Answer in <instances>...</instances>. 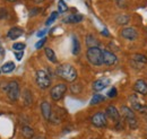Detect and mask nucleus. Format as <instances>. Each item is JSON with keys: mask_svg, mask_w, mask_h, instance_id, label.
I'll list each match as a JSON object with an SVG mask.
<instances>
[{"mask_svg": "<svg viewBox=\"0 0 147 139\" xmlns=\"http://www.w3.org/2000/svg\"><path fill=\"white\" fill-rule=\"evenodd\" d=\"M41 112H42L43 118L49 121L50 120V117L52 114V109H51V105H50L49 102H47V101L42 102V104H41Z\"/></svg>", "mask_w": 147, "mask_h": 139, "instance_id": "nucleus-13", "label": "nucleus"}, {"mask_svg": "<svg viewBox=\"0 0 147 139\" xmlns=\"http://www.w3.org/2000/svg\"><path fill=\"white\" fill-rule=\"evenodd\" d=\"M110 83L111 82L109 78H100L93 83V90L94 92H101L109 86Z\"/></svg>", "mask_w": 147, "mask_h": 139, "instance_id": "nucleus-9", "label": "nucleus"}, {"mask_svg": "<svg viewBox=\"0 0 147 139\" xmlns=\"http://www.w3.org/2000/svg\"><path fill=\"white\" fill-rule=\"evenodd\" d=\"M35 82L41 89H47L51 85V78L45 70H37L35 75Z\"/></svg>", "mask_w": 147, "mask_h": 139, "instance_id": "nucleus-4", "label": "nucleus"}, {"mask_svg": "<svg viewBox=\"0 0 147 139\" xmlns=\"http://www.w3.org/2000/svg\"><path fill=\"white\" fill-rule=\"evenodd\" d=\"M15 69V63L13 62V61H8V62H6V63H3V66L1 67V72H3V74H9V72H11L13 70Z\"/></svg>", "mask_w": 147, "mask_h": 139, "instance_id": "nucleus-18", "label": "nucleus"}, {"mask_svg": "<svg viewBox=\"0 0 147 139\" xmlns=\"http://www.w3.org/2000/svg\"><path fill=\"white\" fill-rule=\"evenodd\" d=\"M0 71H1V70H0Z\"/></svg>", "mask_w": 147, "mask_h": 139, "instance_id": "nucleus-41", "label": "nucleus"}, {"mask_svg": "<svg viewBox=\"0 0 147 139\" xmlns=\"http://www.w3.org/2000/svg\"><path fill=\"white\" fill-rule=\"evenodd\" d=\"M146 139H147V138H146Z\"/></svg>", "mask_w": 147, "mask_h": 139, "instance_id": "nucleus-42", "label": "nucleus"}, {"mask_svg": "<svg viewBox=\"0 0 147 139\" xmlns=\"http://www.w3.org/2000/svg\"><path fill=\"white\" fill-rule=\"evenodd\" d=\"M129 20H130V18L127 15H120V16L117 17V23L119 25H126L129 23Z\"/></svg>", "mask_w": 147, "mask_h": 139, "instance_id": "nucleus-25", "label": "nucleus"}, {"mask_svg": "<svg viewBox=\"0 0 147 139\" xmlns=\"http://www.w3.org/2000/svg\"><path fill=\"white\" fill-rule=\"evenodd\" d=\"M0 54H5V51H3V48H2V45H1V43H0Z\"/></svg>", "mask_w": 147, "mask_h": 139, "instance_id": "nucleus-36", "label": "nucleus"}, {"mask_svg": "<svg viewBox=\"0 0 147 139\" xmlns=\"http://www.w3.org/2000/svg\"><path fill=\"white\" fill-rule=\"evenodd\" d=\"M23 97H24V103H25V105H30L32 103V94H31V92L28 89H26L24 92Z\"/></svg>", "mask_w": 147, "mask_h": 139, "instance_id": "nucleus-24", "label": "nucleus"}, {"mask_svg": "<svg viewBox=\"0 0 147 139\" xmlns=\"http://www.w3.org/2000/svg\"><path fill=\"white\" fill-rule=\"evenodd\" d=\"M120 35L128 41H135L138 37V32L134 27H123L120 32Z\"/></svg>", "mask_w": 147, "mask_h": 139, "instance_id": "nucleus-8", "label": "nucleus"}, {"mask_svg": "<svg viewBox=\"0 0 147 139\" xmlns=\"http://www.w3.org/2000/svg\"><path fill=\"white\" fill-rule=\"evenodd\" d=\"M67 10H68L67 3H66L63 0H59V2H58V11H59V13H65V11H67Z\"/></svg>", "mask_w": 147, "mask_h": 139, "instance_id": "nucleus-26", "label": "nucleus"}, {"mask_svg": "<svg viewBox=\"0 0 147 139\" xmlns=\"http://www.w3.org/2000/svg\"><path fill=\"white\" fill-rule=\"evenodd\" d=\"M121 113H122V115H123V118H125L126 121H128V120H130V119L136 118L134 110H131V109L128 107V106H122V107H121Z\"/></svg>", "mask_w": 147, "mask_h": 139, "instance_id": "nucleus-16", "label": "nucleus"}, {"mask_svg": "<svg viewBox=\"0 0 147 139\" xmlns=\"http://www.w3.org/2000/svg\"><path fill=\"white\" fill-rule=\"evenodd\" d=\"M117 94H118V90H117V88L115 87H112L110 90L108 92V97H115L117 96Z\"/></svg>", "mask_w": 147, "mask_h": 139, "instance_id": "nucleus-29", "label": "nucleus"}, {"mask_svg": "<svg viewBox=\"0 0 147 139\" xmlns=\"http://www.w3.org/2000/svg\"><path fill=\"white\" fill-rule=\"evenodd\" d=\"M34 2H36V3H41V2H43L44 0H33Z\"/></svg>", "mask_w": 147, "mask_h": 139, "instance_id": "nucleus-37", "label": "nucleus"}, {"mask_svg": "<svg viewBox=\"0 0 147 139\" xmlns=\"http://www.w3.org/2000/svg\"><path fill=\"white\" fill-rule=\"evenodd\" d=\"M34 139H45V138H43V137H35Z\"/></svg>", "mask_w": 147, "mask_h": 139, "instance_id": "nucleus-38", "label": "nucleus"}, {"mask_svg": "<svg viewBox=\"0 0 147 139\" xmlns=\"http://www.w3.org/2000/svg\"><path fill=\"white\" fill-rule=\"evenodd\" d=\"M45 33H47V31H45V30H43V31H41V32H38V33H37V36H38V37H42V36H44Z\"/></svg>", "mask_w": 147, "mask_h": 139, "instance_id": "nucleus-34", "label": "nucleus"}, {"mask_svg": "<svg viewBox=\"0 0 147 139\" xmlns=\"http://www.w3.org/2000/svg\"><path fill=\"white\" fill-rule=\"evenodd\" d=\"M45 42H47V38H45V37H43L42 40H40L36 44H35V49H41V48L44 45V43H45Z\"/></svg>", "mask_w": 147, "mask_h": 139, "instance_id": "nucleus-30", "label": "nucleus"}, {"mask_svg": "<svg viewBox=\"0 0 147 139\" xmlns=\"http://www.w3.org/2000/svg\"><path fill=\"white\" fill-rule=\"evenodd\" d=\"M66 92H67V85L66 84H62V83L61 84H57V85H55L51 88L50 96H51V99L53 101L58 102V101H60L65 96Z\"/></svg>", "mask_w": 147, "mask_h": 139, "instance_id": "nucleus-5", "label": "nucleus"}, {"mask_svg": "<svg viewBox=\"0 0 147 139\" xmlns=\"http://www.w3.org/2000/svg\"><path fill=\"white\" fill-rule=\"evenodd\" d=\"M45 55H47V58L49 59V61H51L52 63H57L58 60H57L55 53L51 48H45Z\"/></svg>", "mask_w": 147, "mask_h": 139, "instance_id": "nucleus-19", "label": "nucleus"}, {"mask_svg": "<svg viewBox=\"0 0 147 139\" xmlns=\"http://www.w3.org/2000/svg\"><path fill=\"white\" fill-rule=\"evenodd\" d=\"M102 34L103 35H105V36H109V32H108V30H107V28H104V30H103V32H102Z\"/></svg>", "mask_w": 147, "mask_h": 139, "instance_id": "nucleus-35", "label": "nucleus"}, {"mask_svg": "<svg viewBox=\"0 0 147 139\" xmlns=\"http://www.w3.org/2000/svg\"><path fill=\"white\" fill-rule=\"evenodd\" d=\"M86 58L93 66H101L103 65V51L98 47L88 48L86 52Z\"/></svg>", "mask_w": 147, "mask_h": 139, "instance_id": "nucleus-2", "label": "nucleus"}, {"mask_svg": "<svg viewBox=\"0 0 147 139\" xmlns=\"http://www.w3.org/2000/svg\"><path fill=\"white\" fill-rule=\"evenodd\" d=\"M134 89L140 95H147V83L144 79H138L134 85Z\"/></svg>", "mask_w": 147, "mask_h": 139, "instance_id": "nucleus-12", "label": "nucleus"}, {"mask_svg": "<svg viewBox=\"0 0 147 139\" xmlns=\"http://www.w3.org/2000/svg\"><path fill=\"white\" fill-rule=\"evenodd\" d=\"M91 122L93 126L97 127V128H103L108 124V117L104 112H97L91 118Z\"/></svg>", "mask_w": 147, "mask_h": 139, "instance_id": "nucleus-6", "label": "nucleus"}, {"mask_svg": "<svg viewBox=\"0 0 147 139\" xmlns=\"http://www.w3.org/2000/svg\"><path fill=\"white\" fill-rule=\"evenodd\" d=\"M86 45L88 48H93V47H98V41L94 37V35H87L86 36Z\"/></svg>", "mask_w": 147, "mask_h": 139, "instance_id": "nucleus-20", "label": "nucleus"}, {"mask_svg": "<svg viewBox=\"0 0 147 139\" xmlns=\"http://www.w3.org/2000/svg\"><path fill=\"white\" fill-rule=\"evenodd\" d=\"M7 15H8L7 10H6L5 8H0V19H3V18H6V17H7Z\"/></svg>", "mask_w": 147, "mask_h": 139, "instance_id": "nucleus-32", "label": "nucleus"}, {"mask_svg": "<svg viewBox=\"0 0 147 139\" xmlns=\"http://www.w3.org/2000/svg\"><path fill=\"white\" fill-rule=\"evenodd\" d=\"M40 11H41L40 8H32V9L30 10V16H31V17H32V16H35V15H37Z\"/></svg>", "mask_w": 147, "mask_h": 139, "instance_id": "nucleus-31", "label": "nucleus"}, {"mask_svg": "<svg viewBox=\"0 0 147 139\" xmlns=\"http://www.w3.org/2000/svg\"><path fill=\"white\" fill-rule=\"evenodd\" d=\"M80 52V44H79V41L77 38V36H73V54L77 55L78 53Z\"/></svg>", "mask_w": 147, "mask_h": 139, "instance_id": "nucleus-22", "label": "nucleus"}, {"mask_svg": "<svg viewBox=\"0 0 147 139\" xmlns=\"http://www.w3.org/2000/svg\"><path fill=\"white\" fill-rule=\"evenodd\" d=\"M5 92L7 93V96L9 97L10 101H16L18 100L19 94H20V89H19V85L16 80L9 82L3 86Z\"/></svg>", "mask_w": 147, "mask_h": 139, "instance_id": "nucleus-3", "label": "nucleus"}, {"mask_svg": "<svg viewBox=\"0 0 147 139\" xmlns=\"http://www.w3.org/2000/svg\"><path fill=\"white\" fill-rule=\"evenodd\" d=\"M104 101H105V97H104L103 95H101V94H94V96L92 97L90 104L97 105V104H100V103H102V102H104Z\"/></svg>", "mask_w": 147, "mask_h": 139, "instance_id": "nucleus-21", "label": "nucleus"}, {"mask_svg": "<svg viewBox=\"0 0 147 139\" xmlns=\"http://www.w3.org/2000/svg\"><path fill=\"white\" fill-rule=\"evenodd\" d=\"M23 55H24V51H15V57L17 60H22Z\"/></svg>", "mask_w": 147, "mask_h": 139, "instance_id": "nucleus-33", "label": "nucleus"}, {"mask_svg": "<svg viewBox=\"0 0 147 139\" xmlns=\"http://www.w3.org/2000/svg\"><path fill=\"white\" fill-rule=\"evenodd\" d=\"M25 48H26L25 43H22V42H17V43H14V44H13L14 51H24Z\"/></svg>", "mask_w": 147, "mask_h": 139, "instance_id": "nucleus-27", "label": "nucleus"}, {"mask_svg": "<svg viewBox=\"0 0 147 139\" xmlns=\"http://www.w3.org/2000/svg\"><path fill=\"white\" fill-rule=\"evenodd\" d=\"M105 114L107 117H109L110 119H112L113 121L119 122L120 121V112L118 111V109L113 105H109L105 110Z\"/></svg>", "mask_w": 147, "mask_h": 139, "instance_id": "nucleus-10", "label": "nucleus"}, {"mask_svg": "<svg viewBox=\"0 0 147 139\" xmlns=\"http://www.w3.org/2000/svg\"><path fill=\"white\" fill-rule=\"evenodd\" d=\"M23 34H24V31H23L20 27H13V28H10V30L8 31L7 37L10 38V40H16V38L20 37Z\"/></svg>", "mask_w": 147, "mask_h": 139, "instance_id": "nucleus-14", "label": "nucleus"}, {"mask_svg": "<svg viewBox=\"0 0 147 139\" xmlns=\"http://www.w3.org/2000/svg\"><path fill=\"white\" fill-rule=\"evenodd\" d=\"M22 135H23L24 138L32 139L34 137V130L31 127H28V126H24L22 128Z\"/></svg>", "mask_w": 147, "mask_h": 139, "instance_id": "nucleus-17", "label": "nucleus"}, {"mask_svg": "<svg viewBox=\"0 0 147 139\" xmlns=\"http://www.w3.org/2000/svg\"><path fill=\"white\" fill-rule=\"evenodd\" d=\"M8 1H10V2H14V1H16V0H8Z\"/></svg>", "mask_w": 147, "mask_h": 139, "instance_id": "nucleus-39", "label": "nucleus"}, {"mask_svg": "<svg viewBox=\"0 0 147 139\" xmlns=\"http://www.w3.org/2000/svg\"><path fill=\"white\" fill-rule=\"evenodd\" d=\"M146 121H147V114H146Z\"/></svg>", "mask_w": 147, "mask_h": 139, "instance_id": "nucleus-40", "label": "nucleus"}, {"mask_svg": "<svg viewBox=\"0 0 147 139\" xmlns=\"http://www.w3.org/2000/svg\"><path fill=\"white\" fill-rule=\"evenodd\" d=\"M131 58H132L134 61H137V62H140V63H146L147 62V57L144 55V54H138V53H136V54H132Z\"/></svg>", "mask_w": 147, "mask_h": 139, "instance_id": "nucleus-23", "label": "nucleus"}, {"mask_svg": "<svg viewBox=\"0 0 147 139\" xmlns=\"http://www.w3.org/2000/svg\"><path fill=\"white\" fill-rule=\"evenodd\" d=\"M57 75L61 79H63L66 82H69V83L75 82L76 78H77V71L69 63H62V65H60L57 68Z\"/></svg>", "mask_w": 147, "mask_h": 139, "instance_id": "nucleus-1", "label": "nucleus"}, {"mask_svg": "<svg viewBox=\"0 0 147 139\" xmlns=\"http://www.w3.org/2000/svg\"><path fill=\"white\" fill-rule=\"evenodd\" d=\"M117 61H118V58H117V55H115L114 53L110 52V51H108V50L103 51V63H104V65H107V66H112V65L117 63Z\"/></svg>", "mask_w": 147, "mask_h": 139, "instance_id": "nucleus-11", "label": "nucleus"}, {"mask_svg": "<svg viewBox=\"0 0 147 139\" xmlns=\"http://www.w3.org/2000/svg\"><path fill=\"white\" fill-rule=\"evenodd\" d=\"M83 15H79V14H71V15H69V16H67V17L63 19V22L65 23H67V24H77V23H80L82 20H83Z\"/></svg>", "mask_w": 147, "mask_h": 139, "instance_id": "nucleus-15", "label": "nucleus"}, {"mask_svg": "<svg viewBox=\"0 0 147 139\" xmlns=\"http://www.w3.org/2000/svg\"><path fill=\"white\" fill-rule=\"evenodd\" d=\"M129 101H130V104L132 106V110L134 111H137V112H139L142 114H147V105L143 104L137 99L136 95H131L130 99H129Z\"/></svg>", "mask_w": 147, "mask_h": 139, "instance_id": "nucleus-7", "label": "nucleus"}, {"mask_svg": "<svg viewBox=\"0 0 147 139\" xmlns=\"http://www.w3.org/2000/svg\"><path fill=\"white\" fill-rule=\"evenodd\" d=\"M58 18V11H53L50 16H49V18H48V20H47V23H45V25L47 26H49V25H51L53 22H55V19Z\"/></svg>", "mask_w": 147, "mask_h": 139, "instance_id": "nucleus-28", "label": "nucleus"}]
</instances>
